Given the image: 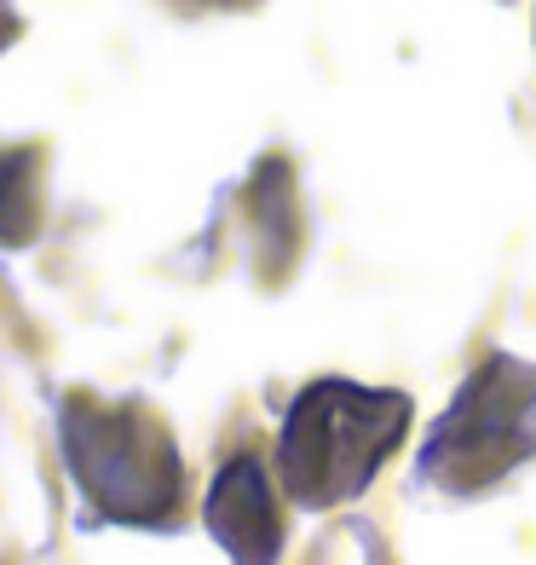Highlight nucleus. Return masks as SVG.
<instances>
[{
  "label": "nucleus",
  "mask_w": 536,
  "mask_h": 565,
  "mask_svg": "<svg viewBox=\"0 0 536 565\" xmlns=\"http://www.w3.org/2000/svg\"><path fill=\"white\" fill-rule=\"evenodd\" d=\"M410 427V398L357 381H312L283 416L277 468L300 508H335L369 491Z\"/></svg>",
  "instance_id": "obj_1"
},
{
  "label": "nucleus",
  "mask_w": 536,
  "mask_h": 565,
  "mask_svg": "<svg viewBox=\"0 0 536 565\" xmlns=\"http://www.w3.org/2000/svg\"><path fill=\"white\" fill-rule=\"evenodd\" d=\"M58 445L87 502L121 525H157L179 508V450L144 404L69 398L58 409Z\"/></svg>",
  "instance_id": "obj_2"
},
{
  "label": "nucleus",
  "mask_w": 536,
  "mask_h": 565,
  "mask_svg": "<svg viewBox=\"0 0 536 565\" xmlns=\"http://www.w3.org/2000/svg\"><path fill=\"white\" fill-rule=\"evenodd\" d=\"M530 409H536V375L519 358H491L473 381L455 393L450 416L432 427V445L421 456V473H439L455 491L491 484L530 450Z\"/></svg>",
  "instance_id": "obj_3"
},
{
  "label": "nucleus",
  "mask_w": 536,
  "mask_h": 565,
  "mask_svg": "<svg viewBox=\"0 0 536 565\" xmlns=\"http://www.w3.org/2000/svg\"><path fill=\"white\" fill-rule=\"evenodd\" d=\"M202 520H208L214 543L237 565H277V554H283V520H277V497H271V479L260 468V456L225 461Z\"/></svg>",
  "instance_id": "obj_4"
},
{
  "label": "nucleus",
  "mask_w": 536,
  "mask_h": 565,
  "mask_svg": "<svg viewBox=\"0 0 536 565\" xmlns=\"http://www.w3.org/2000/svg\"><path fill=\"white\" fill-rule=\"evenodd\" d=\"M35 214V150H0V243H30Z\"/></svg>",
  "instance_id": "obj_5"
},
{
  "label": "nucleus",
  "mask_w": 536,
  "mask_h": 565,
  "mask_svg": "<svg viewBox=\"0 0 536 565\" xmlns=\"http://www.w3.org/2000/svg\"><path fill=\"white\" fill-rule=\"evenodd\" d=\"M12 30H18V18H12L7 7H0V46H7V41H12Z\"/></svg>",
  "instance_id": "obj_6"
}]
</instances>
